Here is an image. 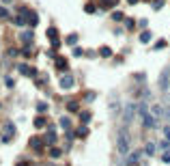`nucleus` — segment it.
<instances>
[{
  "label": "nucleus",
  "instance_id": "obj_34",
  "mask_svg": "<svg viewBox=\"0 0 170 166\" xmlns=\"http://www.w3.org/2000/svg\"><path fill=\"white\" fill-rule=\"evenodd\" d=\"M17 166H28V164H26V162H22V164H17Z\"/></svg>",
  "mask_w": 170,
  "mask_h": 166
},
{
  "label": "nucleus",
  "instance_id": "obj_18",
  "mask_svg": "<svg viewBox=\"0 0 170 166\" xmlns=\"http://www.w3.org/2000/svg\"><path fill=\"white\" fill-rule=\"evenodd\" d=\"M50 155H52V158H60L62 151H60V149H56V147H52V149H50Z\"/></svg>",
  "mask_w": 170,
  "mask_h": 166
},
{
  "label": "nucleus",
  "instance_id": "obj_37",
  "mask_svg": "<svg viewBox=\"0 0 170 166\" xmlns=\"http://www.w3.org/2000/svg\"><path fill=\"white\" fill-rule=\"evenodd\" d=\"M48 166H52V164H48Z\"/></svg>",
  "mask_w": 170,
  "mask_h": 166
},
{
  "label": "nucleus",
  "instance_id": "obj_17",
  "mask_svg": "<svg viewBox=\"0 0 170 166\" xmlns=\"http://www.w3.org/2000/svg\"><path fill=\"white\" fill-rule=\"evenodd\" d=\"M75 136H78V138H86V136H88V127H80Z\"/></svg>",
  "mask_w": 170,
  "mask_h": 166
},
{
  "label": "nucleus",
  "instance_id": "obj_1",
  "mask_svg": "<svg viewBox=\"0 0 170 166\" xmlns=\"http://www.w3.org/2000/svg\"><path fill=\"white\" fill-rule=\"evenodd\" d=\"M131 149V138L127 134V130H119V134H116V151H119V155H127Z\"/></svg>",
  "mask_w": 170,
  "mask_h": 166
},
{
  "label": "nucleus",
  "instance_id": "obj_12",
  "mask_svg": "<svg viewBox=\"0 0 170 166\" xmlns=\"http://www.w3.org/2000/svg\"><path fill=\"white\" fill-rule=\"evenodd\" d=\"M45 145H54L56 142V134L54 132H50V134H45V140H43Z\"/></svg>",
  "mask_w": 170,
  "mask_h": 166
},
{
  "label": "nucleus",
  "instance_id": "obj_32",
  "mask_svg": "<svg viewBox=\"0 0 170 166\" xmlns=\"http://www.w3.org/2000/svg\"><path fill=\"white\" fill-rule=\"evenodd\" d=\"M164 136H166V140H170V127H166V130H164Z\"/></svg>",
  "mask_w": 170,
  "mask_h": 166
},
{
  "label": "nucleus",
  "instance_id": "obj_11",
  "mask_svg": "<svg viewBox=\"0 0 170 166\" xmlns=\"http://www.w3.org/2000/svg\"><path fill=\"white\" fill-rule=\"evenodd\" d=\"M20 39H22L24 43H30V41H32V30H24V32L20 35Z\"/></svg>",
  "mask_w": 170,
  "mask_h": 166
},
{
  "label": "nucleus",
  "instance_id": "obj_26",
  "mask_svg": "<svg viewBox=\"0 0 170 166\" xmlns=\"http://www.w3.org/2000/svg\"><path fill=\"white\" fill-rule=\"evenodd\" d=\"M75 41H78V35H69V37H67V43H69V45H73Z\"/></svg>",
  "mask_w": 170,
  "mask_h": 166
},
{
  "label": "nucleus",
  "instance_id": "obj_36",
  "mask_svg": "<svg viewBox=\"0 0 170 166\" xmlns=\"http://www.w3.org/2000/svg\"><path fill=\"white\" fill-rule=\"evenodd\" d=\"M168 99H170V97H168ZM168 108H170V101H168Z\"/></svg>",
  "mask_w": 170,
  "mask_h": 166
},
{
  "label": "nucleus",
  "instance_id": "obj_2",
  "mask_svg": "<svg viewBox=\"0 0 170 166\" xmlns=\"http://www.w3.org/2000/svg\"><path fill=\"white\" fill-rule=\"evenodd\" d=\"M136 112H138V104H136V101H129V104L125 106V112H123V125L125 127L131 123V119L136 117Z\"/></svg>",
  "mask_w": 170,
  "mask_h": 166
},
{
  "label": "nucleus",
  "instance_id": "obj_13",
  "mask_svg": "<svg viewBox=\"0 0 170 166\" xmlns=\"http://www.w3.org/2000/svg\"><path fill=\"white\" fill-rule=\"evenodd\" d=\"M60 127H62V130H69V127H71L69 117H62V119H60Z\"/></svg>",
  "mask_w": 170,
  "mask_h": 166
},
{
  "label": "nucleus",
  "instance_id": "obj_14",
  "mask_svg": "<svg viewBox=\"0 0 170 166\" xmlns=\"http://www.w3.org/2000/svg\"><path fill=\"white\" fill-rule=\"evenodd\" d=\"M144 153H147V155H153V153H155V142H149V145L144 147Z\"/></svg>",
  "mask_w": 170,
  "mask_h": 166
},
{
  "label": "nucleus",
  "instance_id": "obj_31",
  "mask_svg": "<svg viewBox=\"0 0 170 166\" xmlns=\"http://www.w3.org/2000/svg\"><path fill=\"white\" fill-rule=\"evenodd\" d=\"M164 45H166V41H157V43H155V50H162Z\"/></svg>",
  "mask_w": 170,
  "mask_h": 166
},
{
  "label": "nucleus",
  "instance_id": "obj_24",
  "mask_svg": "<svg viewBox=\"0 0 170 166\" xmlns=\"http://www.w3.org/2000/svg\"><path fill=\"white\" fill-rule=\"evenodd\" d=\"M7 17H9V11L4 7H0V20H7Z\"/></svg>",
  "mask_w": 170,
  "mask_h": 166
},
{
  "label": "nucleus",
  "instance_id": "obj_33",
  "mask_svg": "<svg viewBox=\"0 0 170 166\" xmlns=\"http://www.w3.org/2000/svg\"><path fill=\"white\" fill-rule=\"evenodd\" d=\"M127 2H129V4H136V2H138V0H127Z\"/></svg>",
  "mask_w": 170,
  "mask_h": 166
},
{
  "label": "nucleus",
  "instance_id": "obj_10",
  "mask_svg": "<svg viewBox=\"0 0 170 166\" xmlns=\"http://www.w3.org/2000/svg\"><path fill=\"white\" fill-rule=\"evenodd\" d=\"M20 73H24V76H37V71H34L32 67H28V65H20Z\"/></svg>",
  "mask_w": 170,
  "mask_h": 166
},
{
  "label": "nucleus",
  "instance_id": "obj_22",
  "mask_svg": "<svg viewBox=\"0 0 170 166\" xmlns=\"http://www.w3.org/2000/svg\"><path fill=\"white\" fill-rule=\"evenodd\" d=\"M99 52H101V56H103V58H108L110 54H112V50H110V48H106V45H103V48H101Z\"/></svg>",
  "mask_w": 170,
  "mask_h": 166
},
{
  "label": "nucleus",
  "instance_id": "obj_3",
  "mask_svg": "<svg viewBox=\"0 0 170 166\" xmlns=\"http://www.w3.org/2000/svg\"><path fill=\"white\" fill-rule=\"evenodd\" d=\"M168 86H170V71H168V67L162 71V76H159V89L162 91H168Z\"/></svg>",
  "mask_w": 170,
  "mask_h": 166
},
{
  "label": "nucleus",
  "instance_id": "obj_16",
  "mask_svg": "<svg viewBox=\"0 0 170 166\" xmlns=\"http://www.w3.org/2000/svg\"><path fill=\"white\" fill-rule=\"evenodd\" d=\"M56 67H58V69H67V60L62 58V56H58V58H56Z\"/></svg>",
  "mask_w": 170,
  "mask_h": 166
},
{
  "label": "nucleus",
  "instance_id": "obj_8",
  "mask_svg": "<svg viewBox=\"0 0 170 166\" xmlns=\"http://www.w3.org/2000/svg\"><path fill=\"white\" fill-rule=\"evenodd\" d=\"M30 147H32L37 153H41V149H43V140H41V138H30Z\"/></svg>",
  "mask_w": 170,
  "mask_h": 166
},
{
  "label": "nucleus",
  "instance_id": "obj_38",
  "mask_svg": "<svg viewBox=\"0 0 170 166\" xmlns=\"http://www.w3.org/2000/svg\"><path fill=\"white\" fill-rule=\"evenodd\" d=\"M168 71H170V67H168Z\"/></svg>",
  "mask_w": 170,
  "mask_h": 166
},
{
  "label": "nucleus",
  "instance_id": "obj_5",
  "mask_svg": "<svg viewBox=\"0 0 170 166\" xmlns=\"http://www.w3.org/2000/svg\"><path fill=\"white\" fill-rule=\"evenodd\" d=\"M142 123H144V127H157V119L151 112H147L144 117H142Z\"/></svg>",
  "mask_w": 170,
  "mask_h": 166
},
{
  "label": "nucleus",
  "instance_id": "obj_6",
  "mask_svg": "<svg viewBox=\"0 0 170 166\" xmlns=\"http://www.w3.org/2000/svg\"><path fill=\"white\" fill-rule=\"evenodd\" d=\"M71 86H73V76H69V73H67V76H62V78H60V89L69 91Z\"/></svg>",
  "mask_w": 170,
  "mask_h": 166
},
{
  "label": "nucleus",
  "instance_id": "obj_20",
  "mask_svg": "<svg viewBox=\"0 0 170 166\" xmlns=\"http://www.w3.org/2000/svg\"><path fill=\"white\" fill-rule=\"evenodd\" d=\"M43 125H45V119H43V117H37V119H34V127H43Z\"/></svg>",
  "mask_w": 170,
  "mask_h": 166
},
{
  "label": "nucleus",
  "instance_id": "obj_15",
  "mask_svg": "<svg viewBox=\"0 0 170 166\" xmlns=\"http://www.w3.org/2000/svg\"><path fill=\"white\" fill-rule=\"evenodd\" d=\"M37 22H39V17L34 15V13H30V11H28V24H30V26H37Z\"/></svg>",
  "mask_w": 170,
  "mask_h": 166
},
{
  "label": "nucleus",
  "instance_id": "obj_7",
  "mask_svg": "<svg viewBox=\"0 0 170 166\" xmlns=\"http://www.w3.org/2000/svg\"><path fill=\"white\" fill-rule=\"evenodd\" d=\"M4 134H7V136H4V142H9V140H11V136L15 134V125H13L11 121L4 123Z\"/></svg>",
  "mask_w": 170,
  "mask_h": 166
},
{
  "label": "nucleus",
  "instance_id": "obj_29",
  "mask_svg": "<svg viewBox=\"0 0 170 166\" xmlns=\"http://www.w3.org/2000/svg\"><path fill=\"white\" fill-rule=\"evenodd\" d=\"M112 17H114L116 22H121V20H123V13H119V11H116V13H112Z\"/></svg>",
  "mask_w": 170,
  "mask_h": 166
},
{
  "label": "nucleus",
  "instance_id": "obj_28",
  "mask_svg": "<svg viewBox=\"0 0 170 166\" xmlns=\"http://www.w3.org/2000/svg\"><path fill=\"white\" fill-rule=\"evenodd\" d=\"M114 2H119V0H103V2H101V7H112Z\"/></svg>",
  "mask_w": 170,
  "mask_h": 166
},
{
  "label": "nucleus",
  "instance_id": "obj_25",
  "mask_svg": "<svg viewBox=\"0 0 170 166\" xmlns=\"http://www.w3.org/2000/svg\"><path fill=\"white\" fill-rule=\"evenodd\" d=\"M149 39H151V32H142V35H140V41H142V43H147Z\"/></svg>",
  "mask_w": 170,
  "mask_h": 166
},
{
  "label": "nucleus",
  "instance_id": "obj_27",
  "mask_svg": "<svg viewBox=\"0 0 170 166\" xmlns=\"http://www.w3.org/2000/svg\"><path fill=\"white\" fill-rule=\"evenodd\" d=\"M37 110H39V112H45V110H48V104H43V101H39V104H37Z\"/></svg>",
  "mask_w": 170,
  "mask_h": 166
},
{
  "label": "nucleus",
  "instance_id": "obj_21",
  "mask_svg": "<svg viewBox=\"0 0 170 166\" xmlns=\"http://www.w3.org/2000/svg\"><path fill=\"white\" fill-rule=\"evenodd\" d=\"M78 108H80V106H78V101H69V104H67V110H71V112H75Z\"/></svg>",
  "mask_w": 170,
  "mask_h": 166
},
{
  "label": "nucleus",
  "instance_id": "obj_4",
  "mask_svg": "<svg viewBox=\"0 0 170 166\" xmlns=\"http://www.w3.org/2000/svg\"><path fill=\"white\" fill-rule=\"evenodd\" d=\"M151 114H153L157 121H159V119H166V110H164V106L155 104V106H151Z\"/></svg>",
  "mask_w": 170,
  "mask_h": 166
},
{
  "label": "nucleus",
  "instance_id": "obj_35",
  "mask_svg": "<svg viewBox=\"0 0 170 166\" xmlns=\"http://www.w3.org/2000/svg\"><path fill=\"white\" fill-rule=\"evenodd\" d=\"M2 2H11V0H2Z\"/></svg>",
  "mask_w": 170,
  "mask_h": 166
},
{
  "label": "nucleus",
  "instance_id": "obj_9",
  "mask_svg": "<svg viewBox=\"0 0 170 166\" xmlns=\"http://www.w3.org/2000/svg\"><path fill=\"white\" fill-rule=\"evenodd\" d=\"M48 37H50L52 45H54V48H58V32H56V28H50V30H48Z\"/></svg>",
  "mask_w": 170,
  "mask_h": 166
},
{
  "label": "nucleus",
  "instance_id": "obj_19",
  "mask_svg": "<svg viewBox=\"0 0 170 166\" xmlns=\"http://www.w3.org/2000/svg\"><path fill=\"white\" fill-rule=\"evenodd\" d=\"M138 160H140V153H138V151H133V153L129 155V164H136Z\"/></svg>",
  "mask_w": 170,
  "mask_h": 166
},
{
  "label": "nucleus",
  "instance_id": "obj_30",
  "mask_svg": "<svg viewBox=\"0 0 170 166\" xmlns=\"http://www.w3.org/2000/svg\"><path fill=\"white\" fill-rule=\"evenodd\" d=\"M162 160H164V162H166V164H170V151H168V153H164V155H162Z\"/></svg>",
  "mask_w": 170,
  "mask_h": 166
},
{
  "label": "nucleus",
  "instance_id": "obj_23",
  "mask_svg": "<svg viewBox=\"0 0 170 166\" xmlns=\"http://www.w3.org/2000/svg\"><path fill=\"white\" fill-rule=\"evenodd\" d=\"M80 119H82V123L86 125L88 121H91V112H82V114H80Z\"/></svg>",
  "mask_w": 170,
  "mask_h": 166
}]
</instances>
